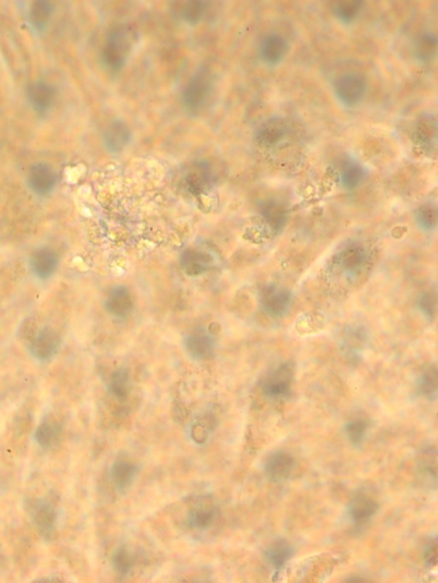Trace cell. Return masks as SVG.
Listing matches in <instances>:
<instances>
[{"mask_svg": "<svg viewBox=\"0 0 438 583\" xmlns=\"http://www.w3.org/2000/svg\"><path fill=\"white\" fill-rule=\"evenodd\" d=\"M133 39V31L127 27H120L110 34L102 51V59L109 70H118L124 66L132 49Z\"/></svg>", "mask_w": 438, "mask_h": 583, "instance_id": "cell-1", "label": "cell"}, {"mask_svg": "<svg viewBox=\"0 0 438 583\" xmlns=\"http://www.w3.org/2000/svg\"><path fill=\"white\" fill-rule=\"evenodd\" d=\"M212 89L211 75L201 70L189 81L183 94L185 107L191 113L199 112L206 105Z\"/></svg>", "mask_w": 438, "mask_h": 583, "instance_id": "cell-2", "label": "cell"}, {"mask_svg": "<svg viewBox=\"0 0 438 583\" xmlns=\"http://www.w3.org/2000/svg\"><path fill=\"white\" fill-rule=\"evenodd\" d=\"M294 368L283 363L268 374L263 383L264 395L272 399H282L290 395L294 382Z\"/></svg>", "mask_w": 438, "mask_h": 583, "instance_id": "cell-3", "label": "cell"}, {"mask_svg": "<svg viewBox=\"0 0 438 583\" xmlns=\"http://www.w3.org/2000/svg\"><path fill=\"white\" fill-rule=\"evenodd\" d=\"M31 518L43 537L49 540L53 537L57 521V511L54 506L46 499H34L29 504Z\"/></svg>", "mask_w": 438, "mask_h": 583, "instance_id": "cell-4", "label": "cell"}, {"mask_svg": "<svg viewBox=\"0 0 438 583\" xmlns=\"http://www.w3.org/2000/svg\"><path fill=\"white\" fill-rule=\"evenodd\" d=\"M366 87V81L362 75L350 73L338 79L335 82V92L343 104L354 105L362 100Z\"/></svg>", "mask_w": 438, "mask_h": 583, "instance_id": "cell-5", "label": "cell"}, {"mask_svg": "<svg viewBox=\"0 0 438 583\" xmlns=\"http://www.w3.org/2000/svg\"><path fill=\"white\" fill-rule=\"evenodd\" d=\"M378 510V503L365 492H360L349 503V514L351 522L357 527L364 526Z\"/></svg>", "mask_w": 438, "mask_h": 583, "instance_id": "cell-6", "label": "cell"}, {"mask_svg": "<svg viewBox=\"0 0 438 583\" xmlns=\"http://www.w3.org/2000/svg\"><path fill=\"white\" fill-rule=\"evenodd\" d=\"M60 340L53 329L42 328L30 343L31 354L39 360L46 361L57 354Z\"/></svg>", "mask_w": 438, "mask_h": 583, "instance_id": "cell-7", "label": "cell"}, {"mask_svg": "<svg viewBox=\"0 0 438 583\" xmlns=\"http://www.w3.org/2000/svg\"><path fill=\"white\" fill-rule=\"evenodd\" d=\"M295 459L287 451H276L268 456L264 469L267 478L274 482L286 480L294 470Z\"/></svg>", "mask_w": 438, "mask_h": 583, "instance_id": "cell-8", "label": "cell"}, {"mask_svg": "<svg viewBox=\"0 0 438 583\" xmlns=\"http://www.w3.org/2000/svg\"><path fill=\"white\" fill-rule=\"evenodd\" d=\"M57 177L54 170L44 162H39L30 169L29 184L33 191L45 196L53 191L56 185Z\"/></svg>", "mask_w": 438, "mask_h": 583, "instance_id": "cell-9", "label": "cell"}, {"mask_svg": "<svg viewBox=\"0 0 438 583\" xmlns=\"http://www.w3.org/2000/svg\"><path fill=\"white\" fill-rule=\"evenodd\" d=\"M30 268L39 278L46 279L56 271L58 259L56 253L49 248H41L30 257Z\"/></svg>", "mask_w": 438, "mask_h": 583, "instance_id": "cell-10", "label": "cell"}, {"mask_svg": "<svg viewBox=\"0 0 438 583\" xmlns=\"http://www.w3.org/2000/svg\"><path fill=\"white\" fill-rule=\"evenodd\" d=\"M138 471L139 468L135 463L125 459L117 460L110 468V479L118 491L124 492L132 485Z\"/></svg>", "mask_w": 438, "mask_h": 583, "instance_id": "cell-11", "label": "cell"}, {"mask_svg": "<svg viewBox=\"0 0 438 583\" xmlns=\"http://www.w3.org/2000/svg\"><path fill=\"white\" fill-rule=\"evenodd\" d=\"M217 511L215 506L208 502H200L188 511V525L197 530H206L215 521Z\"/></svg>", "mask_w": 438, "mask_h": 583, "instance_id": "cell-12", "label": "cell"}, {"mask_svg": "<svg viewBox=\"0 0 438 583\" xmlns=\"http://www.w3.org/2000/svg\"><path fill=\"white\" fill-rule=\"evenodd\" d=\"M288 44L281 35L272 34L263 39L260 46V55L263 60L269 65L278 63L285 55Z\"/></svg>", "mask_w": 438, "mask_h": 583, "instance_id": "cell-13", "label": "cell"}, {"mask_svg": "<svg viewBox=\"0 0 438 583\" xmlns=\"http://www.w3.org/2000/svg\"><path fill=\"white\" fill-rule=\"evenodd\" d=\"M30 102L38 113H44L53 105L55 91L53 87L44 82H37L31 85L27 92Z\"/></svg>", "mask_w": 438, "mask_h": 583, "instance_id": "cell-14", "label": "cell"}, {"mask_svg": "<svg viewBox=\"0 0 438 583\" xmlns=\"http://www.w3.org/2000/svg\"><path fill=\"white\" fill-rule=\"evenodd\" d=\"M294 553V547L289 542L279 539L268 547L266 555L270 565L275 570H280L289 563Z\"/></svg>", "mask_w": 438, "mask_h": 583, "instance_id": "cell-15", "label": "cell"}, {"mask_svg": "<svg viewBox=\"0 0 438 583\" xmlns=\"http://www.w3.org/2000/svg\"><path fill=\"white\" fill-rule=\"evenodd\" d=\"M130 133L128 127L123 122H112L105 133V142L112 153L120 152L128 144Z\"/></svg>", "mask_w": 438, "mask_h": 583, "instance_id": "cell-16", "label": "cell"}, {"mask_svg": "<svg viewBox=\"0 0 438 583\" xmlns=\"http://www.w3.org/2000/svg\"><path fill=\"white\" fill-rule=\"evenodd\" d=\"M133 299L127 288L117 287L110 293L106 300V308L110 312L116 316H125L131 311Z\"/></svg>", "mask_w": 438, "mask_h": 583, "instance_id": "cell-17", "label": "cell"}, {"mask_svg": "<svg viewBox=\"0 0 438 583\" xmlns=\"http://www.w3.org/2000/svg\"><path fill=\"white\" fill-rule=\"evenodd\" d=\"M263 301L264 307L271 314L281 315L289 307L290 296L287 292L270 288L264 293Z\"/></svg>", "mask_w": 438, "mask_h": 583, "instance_id": "cell-18", "label": "cell"}, {"mask_svg": "<svg viewBox=\"0 0 438 583\" xmlns=\"http://www.w3.org/2000/svg\"><path fill=\"white\" fill-rule=\"evenodd\" d=\"M60 432L61 428L58 425V423L46 420V421L39 424L37 431H35L34 439L39 447L44 448V449H49L57 442Z\"/></svg>", "mask_w": 438, "mask_h": 583, "instance_id": "cell-19", "label": "cell"}, {"mask_svg": "<svg viewBox=\"0 0 438 583\" xmlns=\"http://www.w3.org/2000/svg\"><path fill=\"white\" fill-rule=\"evenodd\" d=\"M418 388L420 394L429 399L437 398V369L430 366L422 372Z\"/></svg>", "mask_w": 438, "mask_h": 583, "instance_id": "cell-20", "label": "cell"}, {"mask_svg": "<svg viewBox=\"0 0 438 583\" xmlns=\"http://www.w3.org/2000/svg\"><path fill=\"white\" fill-rule=\"evenodd\" d=\"M437 39L436 35L425 34L418 39L416 53L418 58L423 62L431 61L436 56Z\"/></svg>", "mask_w": 438, "mask_h": 583, "instance_id": "cell-21", "label": "cell"}, {"mask_svg": "<svg viewBox=\"0 0 438 583\" xmlns=\"http://www.w3.org/2000/svg\"><path fill=\"white\" fill-rule=\"evenodd\" d=\"M286 129L285 122L279 117L268 120L259 131V138L264 143H272L281 137Z\"/></svg>", "mask_w": 438, "mask_h": 583, "instance_id": "cell-22", "label": "cell"}, {"mask_svg": "<svg viewBox=\"0 0 438 583\" xmlns=\"http://www.w3.org/2000/svg\"><path fill=\"white\" fill-rule=\"evenodd\" d=\"M53 6L50 2L35 1L30 11V20L33 26L38 30H42L49 22Z\"/></svg>", "mask_w": 438, "mask_h": 583, "instance_id": "cell-23", "label": "cell"}, {"mask_svg": "<svg viewBox=\"0 0 438 583\" xmlns=\"http://www.w3.org/2000/svg\"><path fill=\"white\" fill-rule=\"evenodd\" d=\"M369 423L363 419H355L346 424L345 433L349 442L355 446L361 445L368 433Z\"/></svg>", "mask_w": 438, "mask_h": 583, "instance_id": "cell-24", "label": "cell"}, {"mask_svg": "<svg viewBox=\"0 0 438 583\" xmlns=\"http://www.w3.org/2000/svg\"><path fill=\"white\" fill-rule=\"evenodd\" d=\"M188 352L196 358H204L210 354L212 350L211 340L207 336L195 335L188 337L187 340Z\"/></svg>", "mask_w": 438, "mask_h": 583, "instance_id": "cell-25", "label": "cell"}, {"mask_svg": "<svg viewBox=\"0 0 438 583\" xmlns=\"http://www.w3.org/2000/svg\"><path fill=\"white\" fill-rule=\"evenodd\" d=\"M183 263L188 274L197 275V274L203 272L206 269L208 260L202 252L188 251L183 257Z\"/></svg>", "mask_w": 438, "mask_h": 583, "instance_id": "cell-26", "label": "cell"}, {"mask_svg": "<svg viewBox=\"0 0 438 583\" xmlns=\"http://www.w3.org/2000/svg\"><path fill=\"white\" fill-rule=\"evenodd\" d=\"M112 563L117 573L125 576L132 569L134 557L126 547H120L113 554Z\"/></svg>", "mask_w": 438, "mask_h": 583, "instance_id": "cell-27", "label": "cell"}, {"mask_svg": "<svg viewBox=\"0 0 438 583\" xmlns=\"http://www.w3.org/2000/svg\"><path fill=\"white\" fill-rule=\"evenodd\" d=\"M361 6V1H342L335 6V11L339 19L349 23L357 17Z\"/></svg>", "mask_w": 438, "mask_h": 583, "instance_id": "cell-28", "label": "cell"}, {"mask_svg": "<svg viewBox=\"0 0 438 583\" xmlns=\"http://www.w3.org/2000/svg\"><path fill=\"white\" fill-rule=\"evenodd\" d=\"M205 9H206V5L204 1H188L183 6L181 15L185 21L191 25H196L202 18Z\"/></svg>", "mask_w": 438, "mask_h": 583, "instance_id": "cell-29", "label": "cell"}, {"mask_svg": "<svg viewBox=\"0 0 438 583\" xmlns=\"http://www.w3.org/2000/svg\"><path fill=\"white\" fill-rule=\"evenodd\" d=\"M110 390L117 397H123L127 392V376L122 372L114 376Z\"/></svg>", "mask_w": 438, "mask_h": 583, "instance_id": "cell-30", "label": "cell"}, {"mask_svg": "<svg viewBox=\"0 0 438 583\" xmlns=\"http://www.w3.org/2000/svg\"><path fill=\"white\" fill-rule=\"evenodd\" d=\"M365 340L366 337L364 335L361 337L359 335L357 337H345L344 340H343V347L349 352H354V356H355L359 351H361V347L364 346Z\"/></svg>", "mask_w": 438, "mask_h": 583, "instance_id": "cell-31", "label": "cell"}, {"mask_svg": "<svg viewBox=\"0 0 438 583\" xmlns=\"http://www.w3.org/2000/svg\"><path fill=\"white\" fill-rule=\"evenodd\" d=\"M425 564L427 565L428 567H433L436 566L437 563V540H434L432 542H430L427 547L425 551L424 555Z\"/></svg>", "mask_w": 438, "mask_h": 583, "instance_id": "cell-32", "label": "cell"}, {"mask_svg": "<svg viewBox=\"0 0 438 583\" xmlns=\"http://www.w3.org/2000/svg\"><path fill=\"white\" fill-rule=\"evenodd\" d=\"M361 172L357 168H351L344 174V181L347 184H354L360 178Z\"/></svg>", "mask_w": 438, "mask_h": 583, "instance_id": "cell-33", "label": "cell"}]
</instances>
